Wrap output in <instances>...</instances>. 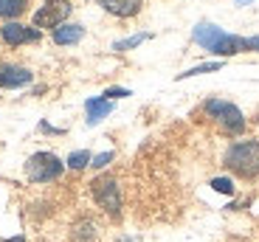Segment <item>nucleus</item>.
Wrapping results in <instances>:
<instances>
[{
  "instance_id": "obj_1",
  "label": "nucleus",
  "mask_w": 259,
  "mask_h": 242,
  "mask_svg": "<svg viewBox=\"0 0 259 242\" xmlns=\"http://www.w3.org/2000/svg\"><path fill=\"white\" fill-rule=\"evenodd\" d=\"M223 166L240 180H259V141L248 138V141H234L223 152Z\"/></svg>"
},
{
  "instance_id": "obj_2",
  "label": "nucleus",
  "mask_w": 259,
  "mask_h": 242,
  "mask_svg": "<svg viewBox=\"0 0 259 242\" xmlns=\"http://www.w3.org/2000/svg\"><path fill=\"white\" fill-rule=\"evenodd\" d=\"M192 39L200 48L217 54V57H234V54L248 51V37H237V34L223 31L220 26L214 23H197L192 31Z\"/></svg>"
},
{
  "instance_id": "obj_3",
  "label": "nucleus",
  "mask_w": 259,
  "mask_h": 242,
  "mask_svg": "<svg viewBox=\"0 0 259 242\" xmlns=\"http://www.w3.org/2000/svg\"><path fill=\"white\" fill-rule=\"evenodd\" d=\"M203 113H206V116L211 118L214 124L220 127L228 138L242 135V132H245V127H248L242 110L237 105H231V102H226V99H208L206 105H203Z\"/></svg>"
},
{
  "instance_id": "obj_4",
  "label": "nucleus",
  "mask_w": 259,
  "mask_h": 242,
  "mask_svg": "<svg viewBox=\"0 0 259 242\" xmlns=\"http://www.w3.org/2000/svg\"><path fill=\"white\" fill-rule=\"evenodd\" d=\"M91 195L110 220H121V186L113 175H99L91 183Z\"/></svg>"
},
{
  "instance_id": "obj_5",
  "label": "nucleus",
  "mask_w": 259,
  "mask_h": 242,
  "mask_svg": "<svg viewBox=\"0 0 259 242\" xmlns=\"http://www.w3.org/2000/svg\"><path fill=\"white\" fill-rule=\"evenodd\" d=\"M65 172V164L59 161L54 152H34L31 158L26 161V177L31 183H54L59 180Z\"/></svg>"
},
{
  "instance_id": "obj_6",
  "label": "nucleus",
  "mask_w": 259,
  "mask_h": 242,
  "mask_svg": "<svg viewBox=\"0 0 259 242\" xmlns=\"http://www.w3.org/2000/svg\"><path fill=\"white\" fill-rule=\"evenodd\" d=\"M71 0H46L42 6L34 12V28H59L68 20V14H71Z\"/></svg>"
},
{
  "instance_id": "obj_7",
  "label": "nucleus",
  "mask_w": 259,
  "mask_h": 242,
  "mask_svg": "<svg viewBox=\"0 0 259 242\" xmlns=\"http://www.w3.org/2000/svg\"><path fill=\"white\" fill-rule=\"evenodd\" d=\"M0 37H3V42L12 48L17 45H31V42H39L42 39V31L34 26H23V23H17V20H9L6 26H0Z\"/></svg>"
},
{
  "instance_id": "obj_8",
  "label": "nucleus",
  "mask_w": 259,
  "mask_h": 242,
  "mask_svg": "<svg viewBox=\"0 0 259 242\" xmlns=\"http://www.w3.org/2000/svg\"><path fill=\"white\" fill-rule=\"evenodd\" d=\"M34 82V73L23 65H14V62H0V87L3 90H17V87H26Z\"/></svg>"
},
{
  "instance_id": "obj_9",
  "label": "nucleus",
  "mask_w": 259,
  "mask_h": 242,
  "mask_svg": "<svg viewBox=\"0 0 259 242\" xmlns=\"http://www.w3.org/2000/svg\"><path fill=\"white\" fill-rule=\"evenodd\" d=\"M96 3L113 17H136L144 6V0H96Z\"/></svg>"
},
{
  "instance_id": "obj_10",
  "label": "nucleus",
  "mask_w": 259,
  "mask_h": 242,
  "mask_svg": "<svg viewBox=\"0 0 259 242\" xmlns=\"http://www.w3.org/2000/svg\"><path fill=\"white\" fill-rule=\"evenodd\" d=\"M84 113H88V124H99L102 118H107L113 113V102L110 99H104V96H93L84 102Z\"/></svg>"
},
{
  "instance_id": "obj_11",
  "label": "nucleus",
  "mask_w": 259,
  "mask_h": 242,
  "mask_svg": "<svg viewBox=\"0 0 259 242\" xmlns=\"http://www.w3.org/2000/svg\"><path fill=\"white\" fill-rule=\"evenodd\" d=\"M51 37L57 45H76L79 39L84 37V26H79V23H62L59 28L51 31Z\"/></svg>"
},
{
  "instance_id": "obj_12",
  "label": "nucleus",
  "mask_w": 259,
  "mask_h": 242,
  "mask_svg": "<svg viewBox=\"0 0 259 242\" xmlns=\"http://www.w3.org/2000/svg\"><path fill=\"white\" fill-rule=\"evenodd\" d=\"M28 9V0H0V17L17 20Z\"/></svg>"
},
{
  "instance_id": "obj_13",
  "label": "nucleus",
  "mask_w": 259,
  "mask_h": 242,
  "mask_svg": "<svg viewBox=\"0 0 259 242\" xmlns=\"http://www.w3.org/2000/svg\"><path fill=\"white\" fill-rule=\"evenodd\" d=\"M96 225L91 223V220H82V223H76L73 225V239L76 242H93L96 239Z\"/></svg>"
},
{
  "instance_id": "obj_14",
  "label": "nucleus",
  "mask_w": 259,
  "mask_h": 242,
  "mask_svg": "<svg viewBox=\"0 0 259 242\" xmlns=\"http://www.w3.org/2000/svg\"><path fill=\"white\" fill-rule=\"evenodd\" d=\"M91 161H93L91 152H88V150H79V152H71V155H68L65 166H68V169H73V172H82L84 166H91Z\"/></svg>"
},
{
  "instance_id": "obj_15",
  "label": "nucleus",
  "mask_w": 259,
  "mask_h": 242,
  "mask_svg": "<svg viewBox=\"0 0 259 242\" xmlns=\"http://www.w3.org/2000/svg\"><path fill=\"white\" fill-rule=\"evenodd\" d=\"M144 39H149V34H133V37H127V39L113 42V51H130V48H138Z\"/></svg>"
},
{
  "instance_id": "obj_16",
  "label": "nucleus",
  "mask_w": 259,
  "mask_h": 242,
  "mask_svg": "<svg viewBox=\"0 0 259 242\" xmlns=\"http://www.w3.org/2000/svg\"><path fill=\"white\" fill-rule=\"evenodd\" d=\"M223 62H206V65H197V68H189V71L178 73V79H189V76H200V73H211V71H220Z\"/></svg>"
},
{
  "instance_id": "obj_17",
  "label": "nucleus",
  "mask_w": 259,
  "mask_h": 242,
  "mask_svg": "<svg viewBox=\"0 0 259 242\" xmlns=\"http://www.w3.org/2000/svg\"><path fill=\"white\" fill-rule=\"evenodd\" d=\"M211 189L220 195H234V180L231 177H211Z\"/></svg>"
},
{
  "instance_id": "obj_18",
  "label": "nucleus",
  "mask_w": 259,
  "mask_h": 242,
  "mask_svg": "<svg viewBox=\"0 0 259 242\" xmlns=\"http://www.w3.org/2000/svg\"><path fill=\"white\" fill-rule=\"evenodd\" d=\"M113 158H116V152H102V155H93L91 166H93V169H104V166L110 164Z\"/></svg>"
},
{
  "instance_id": "obj_19",
  "label": "nucleus",
  "mask_w": 259,
  "mask_h": 242,
  "mask_svg": "<svg viewBox=\"0 0 259 242\" xmlns=\"http://www.w3.org/2000/svg\"><path fill=\"white\" fill-rule=\"evenodd\" d=\"M102 96H104V99H110V102H116V99L130 96V90H127V87H107V90H104Z\"/></svg>"
},
{
  "instance_id": "obj_20",
  "label": "nucleus",
  "mask_w": 259,
  "mask_h": 242,
  "mask_svg": "<svg viewBox=\"0 0 259 242\" xmlns=\"http://www.w3.org/2000/svg\"><path fill=\"white\" fill-rule=\"evenodd\" d=\"M39 132H54V135H62V130H57V127H51L48 121H42V124H39Z\"/></svg>"
},
{
  "instance_id": "obj_21",
  "label": "nucleus",
  "mask_w": 259,
  "mask_h": 242,
  "mask_svg": "<svg viewBox=\"0 0 259 242\" xmlns=\"http://www.w3.org/2000/svg\"><path fill=\"white\" fill-rule=\"evenodd\" d=\"M248 51H259V37H248Z\"/></svg>"
},
{
  "instance_id": "obj_22",
  "label": "nucleus",
  "mask_w": 259,
  "mask_h": 242,
  "mask_svg": "<svg viewBox=\"0 0 259 242\" xmlns=\"http://www.w3.org/2000/svg\"><path fill=\"white\" fill-rule=\"evenodd\" d=\"M3 242H26V236L17 234V236H9V239H3Z\"/></svg>"
},
{
  "instance_id": "obj_23",
  "label": "nucleus",
  "mask_w": 259,
  "mask_h": 242,
  "mask_svg": "<svg viewBox=\"0 0 259 242\" xmlns=\"http://www.w3.org/2000/svg\"><path fill=\"white\" fill-rule=\"evenodd\" d=\"M118 242H141V239H136V236H121Z\"/></svg>"
},
{
  "instance_id": "obj_24",
  "label": "nucleus",
  "mask_w": 259,
  "mask_h": 242,
  "mask_svg": "<svg viewBox=\"0 0 259 242\" xmlns=\"http://www.w3.org/2000/svg\"><path fill=\"white\" fill-rule=\"evenodd\" d=\"M234 3H240V6H251L253 0H234Z\"/></svg>"
}]
</instances>
